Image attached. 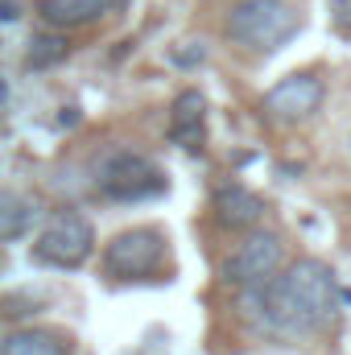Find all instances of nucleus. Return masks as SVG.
<instances>
[{
    "label": "nucleus",
    "mask_w": 351,
    "mask_h": 355,
    "mask_svg": "<svg viewBox=\"0 0 351 355\" xmlns=\"http://www.w3.org/2000/svg\"><path fill=\"white\" fill-rule=\"evenodd\" d=\"M339 302H343V293H339L335 272L314 257L293 261L289 268H277L268 281L248 289V306H252L261 331L277 335V339L318 335L323 327L335 322Z\"/></svg>",
    "instance_id": "f257e3e1"
},
{
    "label": "nucleus",
    "mask_w": 351,
    "mask_h": 355,
    "mask_svg": "<svg viewBox=\"0 0 351 355\" xmlns=\"http://www.w3.org/2000/svg\"><path fill=\"white\" fill-rule=\"evenodd\" d=\"M302 29V17L289 0H240L228 12V37L252 54H273L285 42H293Z\"/></svg>",
    "instance_id": "f03ea898"
},
{
    "label": "nucleus",
    "mask_w": 351,
    "mask_h": 355,
    "mask_svg": "<svg viewBox=\"0 0 351 355\" xmlns=\"http://www.w3.org/2000/svg\"><path fill=\"white\" fill-rule=\"evenodd\" d=\"M95 186L103 198L112 202H145V198H157L166 194V174L157 162L141 157V153H112L99 162L95 170Z\"/></svg>",
    "instance_id": "7ed1b4c3"
},
{
    "label": "nucleus",
    "mask_w": 351,
    "mask_h": 355,
    "mask_svg": "<svg viewBox=\"0 0 351 355\" xmlns=\"http://www.w3.org/2000/svg\"><path fill=\"white\" fill-rule=\"evenodd\" d=\"M95 252V227L83 211H58L33 244V261L50 268H83Z\"/></svg>",
    "instance_id": "20e7f679"
},
{
    "label": "nucleus",
    "mask_w": 351,
    "mask_h": 355,
    "mask_svg": "<svg viewBox=\"0 0 351 355\" xmlns=\"http://www.w3.org/2000/svg\"><path fill=\"white\" fill-rule=\"evenodd\" d=\"M166 265V236L157 227H128L103 248V268L116 281H145Z\"/></svg>",
    "instance_id": "39448f33"
},
{
    "label": "nucleus",
    "mask_w": 351,
    "mask_h": 355,
    "mask_svg": "<svg viewBox=\"0 0 351 355\" xmlns=\"http://www.w3.org/2000/svg\"><path fill=\"white\" fill-rule=\"evenodd\" d=\"M323 99H327L323 79L310 75V71H298V75H285L281 83H273L264 91L261 112L268 120H277V124H302V120H310L323 107Z\"/></svg>",
    "instance_id": "423d86ee"
},
{
    "label": "nucleus",
    "mask_w": 351,
    "mask_h": 355,
    "mask_svg": "<svg viewBox=\"0 0 351 355\" xmlns=\"http://www.w3.org/2000/svg\"><path fill=\"white\" fill-rule=\"evenodd\" d=\"M277 268H281V236L277 232H252L223 261V281L228 285H240V289H252V285L268 281Z\"/></svg>",
    "instance_id": "0eeeda50"
},
{
    "label": "nucleus",
    "mask_w": 351,
    "mask_h": 355,
    "mask_svg": "<svg viewBox=\"0 0 351 355\" xmlns=\"http://www.w3.org/2000/svg\"><path fill=\"white\" fill-rule=\"evenodd\" d=\"M207 137V99L203 91H182L170 107V141L182 149H203Z\"/></svg>",
    "instance_id": "6e6552de"
},
{
    "label": "nucleus",
    "mask_w": 351,
    "mask_h": 355,
    "mask_svg": "<svg viewBox=\"0 0 351 355\" xmlns=\"http://www.w3.org/2000/svg\"><path fill=\"white\" fill-rule=\"evenodd\" d=\"M124 0H42V21L50 29H83L116 12Z\"/></svg>",
    "instance_id": "1a4fd4ad"
},
{
    "label": "nucleus",
    "mask_w": 351,
    "mask_h": 355,
    "mask_svg": "<svg viewBox=\"0 0 351 355\" xmlns=\"http://www.w3.org/2000/svg\"><path fill=\"white\" fill-rule=\"evenodd\" d=\"M261 215H264L261 194H252L248 186L232 182V186H219V190H215V219H219L223 227L244 232V227L261 223Z\"/></svg>",
    "instance_id": "9d476101"
},
{
    "label": "nucleus",
    "mask_w": 351,
    "mask_h": 355,
    "mask_svg": "<svg viewBox=\"0 0 351 355\" xmlns=\"http://www.w3.org/2000/svg\"><path fill=\"white\" fill-rule=\"evenodd\" d=\"M0 355H71V335L54 327H21L0 339Z\"/></svg>",
    "instance_id": "9b49d317"
},
{
    "label": "nucleus",
    "mask_w": 351,
    "mask_h": 355,
    "mask_svg": "<svg viewBox=\"0 0 351 355\" xmlns=\"http://www.w3.org/2000/svg\"><path fill=\"white\" fill-rule=\"evenodd\" d=\"M37 219V202L17 190H0V240H21Z\"/></svg>",
    "instance_id": "f8f14e48"
},
{
    "label": "nucleus",
    "mask_w": 351,
    "mask_h": 355,
    "mask_svg": "<svg viewBox=\"0 0 351 355\" xmlns=\"http://www.w3.org/2000/svg\"><path fill=\"white\" fill-rule=\"evenodd\" d=\"M67 54H71V42H67L62 33H37V37L29 42V67H33V71L58 67Z\"/></svg>",
    "instance_id": "ddd939ff"
},
{
    "label": "nucleus",
    "mask_w": 351,
    "mask_h": 355,
    "mask_svg": "<svg viewBox=\"0 0 351 355\" xmlns=\"http://www.w3.org/2000/svg\"><path fill=\"white\" fill-rule=\"evenodd\" d=\"M203 58H207V46H203V42H186V50H174L178 67H194V62H203Z\"/></svg>",
    "instance_id": "4468645a"
},
{
    "label": "nucleus",
    "mask_w": 351,
    "mask_h": 355,
    "mask_svg": "<svg viewBox=\"0 0 351 355\" xmlns=\"http://www.w3.org/2000/svg\"><path fill=\"white\" fill-rule=\"evenodd\" d=\"M331 21L351 33V0H331Z\"/></svg>",
    "instance_id": "2eb2a0df"
},
{
    "label": "nucleus",
    "mask_w": 351,
    "mask_h": 355,
    "mask_svg": "<svg viewBox=\"0 0 351 355\" xmlns=\"http://www.w3.org/2000/svg\"><path fill=\"white\" fill-rule=\"evenodd\" d=\"M17 12H21V8H17V4H12V0H0V21H12V17H17Z\"/></svg>",
    "instance_id": "dca6fc26"
},
{
    "label": "nucleus",
    "mask_w": 351,
    "mask_h": 355,
    "mask_svg": "<svg viewBox=\"0 0 351 355\" xmlns=\"http://www.w3.org/2000/svg\"><path fill=\"white\" fill-rule=\"evenodd\" d=\"M4 95H8V87H4V79H0V103H4Z\"/></svg>",
    "instance_id": "f3484780"
}]
</instances>
